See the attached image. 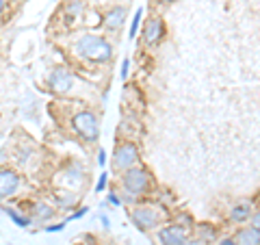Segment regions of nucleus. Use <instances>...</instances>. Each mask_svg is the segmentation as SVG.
I'll use <instances>...</instances> for the list:
<instances>
[{"instance_id": "6ab92c4d", "label": "nucleus", "mask_w": 260, "mask_h": 245, "mask_svg": "<svg viewBox=\"0 0 260 245\" xmlns=\"http://www.w3.org/2000/svg\"><path fill=\"white\" fill-rule=\"evenodd\" d=\"M107 185H109V174L102 171L100 178H98V185H95V193H102L104 189H107Z\"/></svg>"}, {"instance_id": "0eeeda50", "label": "nucleus", "mask_w": 260, "mask_h": 245, "mask_svg": "<svg viewBox=\"0 0 260 245\" xmlns=\"http://www.w3.org/2000/svg\"><path fill=\"white\" fill-rule=\"evenodd\" d=\"M22 187V178L15 169L11 167H0V200L11 198L20 191Z\"/></svg>"}, {"instance_id": "bb28decb", "label": "nucleus", "mask_w": 260, "mask_h": 245, "mask_svg": "<svg viewBox=\"0 0 260 245\" xmlns=\"http://www.w3.org/2000/svg\"><path fill=\"white\" fill-rule=\"evenodd\" d=\"M217 245H237V241H234V236H223L217 241Z\"/></svg>"}, {"instance_id": "7c9ffc66", "label": "nucleus", "mask_w": 260, "mask_h": 245, "mask_svg": "<svg viewBox=\"0 0 260 245\" xmlns=\"http://www.w3.org/2000/svg\"><path fill=\"white\" fill-rule=\"evenodd\" d=\"M0 202H3V200H0Z\"/></svg>"}, {"instance_id": "1a4fd4ad", "label": "nucleus", "mask_w": 260, "mask_h": 245, "mask_svg": "<svg viewBox=\"0 0 260 245\" xmlns=\"http://www.w3.org/2000/svg\"><path fill=\"white\" fill-rule=\"evenodd\" d=\"M128 20V9L124 5H113L111 9L104 13V18H102V24L107 26V30L111 33H119L121 28H124V24Z\"/></svg>"}, {"instance_id": "5701e85b", "label": "nucleus", "mask_w": 260, "mask_h": 245, "mask_svg": "<svg viewBox=\"0 0 260 245\" xmlns=\"http://www.w3.org/2000/svg\"><path fill=\"white\" fill-rule=\"evenodd\" d=\"M109 204H113V206H121L124 202H121V195L119 193L113 191V193H109Z\"/></svg>"}, {"instance_id": "a211bd4d", "label": "nucleus", "mask_w": 260, "mask_h": 245, "mask_svg": "<svg viewBox=\"0 0 260 245\" xmlns=\"http://www.w3.org/2000/svg\"><path fill=\"white\" fill-rule=\"evenodd\" d=\"M141 20H143V9L139 7L133 15V22H130V39L137 37V33H139V28H141Z\"/></svg>"}, {"instance_id": "20e7f679", "label": "nucleus", "mask_w": 260, "mask_h": 245, "mask_svg": "<svg viewBox=\"0 0 260 245\" xmlns=\"http://www.w3.org/2000/svg\"><path fill=\"white\" fill-rule=\"evenodd\" d=\"M139 159H141V154H139L137 143L126 139V141H121L117 148L113 150V169H115L117 174H124L130 167L139 165Z\"/></svg>"}, {"instance_id": "a878e982", "label": "nucleus", "mask_w": 260, "mask_h": 245, "mask_svg": "<svg viewBox=\"0 0 260 245\" xmlns=\"http://www.w3.org/2000/svg\"><path fill=\"white\" fill-rule=\"evenodd\" d=\"M182 245H206V243L202 239H198V236H189V239H186Z\"/></svg>"}, {"instance_id": "2f4dec72", "label": "nucleus", "mask_w": 260, "mask_h": 245, "mask_svg": "<svg viewBox=\"0 0 260 245\" xmlns=\"http://www.w3.org/2000/svg\"><path fill=\"white\" fill-rule=\"evenodd\" d=\"M78 245H80V243H78Z\"/></svg>"}, {"instance_id": "7ed1b4c3", "label": "nucleus", "mask_w": 260, "mask_h": 245, "mask_svg": "<svg viewBox=\"0 0 260 245\" xmlns=\"http://www.w3.org/2000/svg\"><path fill=\"white\" fill-rule=\"evenodd\" d=\"M72 128L85 143H95L100 139V117L93 111L83 109L72 117Z\"/></svg>"}, {"instance_id": "9d476101", "label": "nucleus", "mask_w": 260, "mask_h": 245, "mask_svg": "<svg viewBox=\"0 0 260 245\" xmlns=\"http://www.w3.org/2000/svg\"><path fill=\"white\" fill-rule=\"evenodd\" d=\"M162 35H165V24L158 15H154V18H148L145 22V28H143V42L145 46H156Z\"/></svg>"}, {"instance_id": "c85d7f7f", "label": "nucleus", "mask_w": 260, "mask_h": 245, "mask_svg": "<svg viewBox=\"0 0 260 245\" xmlns=\"http://www.w3.org/2000/svg\"><path fill=\"white\" fill-rule=\"evenodd\" d=\"M7 3H9V0H0V13L7 9Z\"/></svg>"}, {"instance_id": "aec40b11", "label": "nucleus", "mask_w": 260, "mask_h": 245, "mask_svg": "<svg viewBox=\"0 0 260 245\" xmlns=\"http://www.w3.org/2000/svg\"><path fill=\"white\" fill-rule=\"evenodd\" d=\"M87 210H89L87 206H80L78 210H74V213H72L68 219H65V222H74V219H83V217L87 215Z\"/></svg>"}, {"instance_id": "ddd939ff", "label": "nucleus", "mask_w": 260, "mask_h": 245, "mask_svg": "<svg viewBox=\"0 0 260 245\" xmlns=\"http://www.w3.org/2000/svg\"><path fill=\"white\" fill-rule=\"evenodd\" d=\"M234 241L237 245H260V232L256 228H239L237 232H234Z\"/></svg>"}, {"instance_id": "f3484780", "label": "nucleus", "mask_w": 260, "mask_h": 245, "mask_svg": "<svg viewBox=\"0 0 260 245\" xmlns=\"http://www.w3.org/2000/svg\"><path fill=\"white\" fill-rule=\"evenodd\" d=\"M198 239H202L206 245L210 241H217V228H213V226H200L198 228Z\"/></svg>"}, {"instance_id": "423d86ee", "label": "nucleus", "mask_w": 260, "mask_h": 245, "mask_svg": "<svg viewBox=\"0 0 260 245\" xmlns=\"http://www.w3.org/2000/svg\"><path fill=\"white\" fill-rule=\"evenodd\" d=\"M46 85L52 89L54 94H70V89L74 87V74L68 68H54L46 78Z\"/></svg>"}, {"instance_id": "4468645a", "label": "nucleus", "mask_w": 260, "mask_h": 245, "mask_svg": "<svg viewBox=\"0 0 260 245\" xmlns=\"http://www.w3.org/2000/svg\"><path fill=\"white\" fill-rule=\"evenodd\" d=\"M63 11H65V15L70 18V22H72V20H78L80 15H83V11H85V3H83V0H68Z\"/></svg>"}, {"instance_id": "cd10ccee", "label": "nucleus", "mask_w": 260, "mask_h": 245, "mask_svg": "<svg viewBox=\"0 0 260 245\" xmlns=\"http://www.w3.org/2000/svg\"><path fill=\"white\" fill-rule=\"evenodd\" d=\"M100 222H102L104 228H109V226H111V222H109V217H107V215H100Z\"/></svg>"}, {"instance_id": "2eb2a0df", "label": "nucleus", "mask_w": 260, "mask_h": 245, "mask_svg": "<svg viewBox=\"0 0 260 245\" xmlns=\"http://www.w3.org/2000/svg\"><path fill=\"white\" fill-rule=\"evenodd\" d=\"M5 213H7V217L11 219V222L18 226V228H28L30 224H32V219L28 217V215H22V213H18V208H11V206H7L5 208Z\"/></svg>"}, {"instance_id": "b1692460", "label": "nucleus", "mask_w": 260, "mask_h": 245, "mask_svg": "<svg viewBox=\"0 0 260 245\" xmlns=\"http://www.w3.org/2000/svg\"><path fill=\"white\" fill-rule=\"evenodd\" d=\"M107 163H109L107 150H102V148H100V152H98V165H100V167H104V165H107Z\"/></svg>"}, {"instance_id": "4be33fe9", "label": "nucleus", "mask_w": 260, "mask_h": 245, "mask_svg": "<svg viewBox=\"0 0 260 245\" xmlns=\"http://www.w3.org/2000/svg\"><path fill=\"white\" fill-rule=\"evenodd\" d=\"M249 226L251 228H256V230L260 232V210H254V213H251V217H249Z\"/></svg>"}, {"instance_id": "c756f323", "label": "nucleus", "mask_w": 260, "mask_h": 245, "mask_svg": "<svg viewBox=\"0 0 260 245\" xmlns=\"http://www.w3.org/2000/svg\"><path fill=\"white\" fill-rule=\"evenodd\" d=\"M160 3H169V0H160Z\"/></svg>"}, {"instance_id": "dca6fc26", "label": "nucleus", "mask_w": 260, "mask_h": 245, "mask_svg": "<svg viewBox=\"0 0 260 245\" xmlns=\"http://www.w3.org/2000/svg\"><path fill=\"white\" fill-rule=\"evenodd\" d=\"M85 178V171H83V167L78 165V163H72V165H68V169H65V180H70L72 185H78L80 180Z\"/></svg>"}, {"instance_id": "6e6552de", "label": "nucleus", "mask_w": 260, "mask_h": 245, "mask_svg": "<svg viewBox=\"0 0 260 245\" xmlns=\"http://www.w3.org/2000/svg\"><path fill=\"white\" fill-rule=\"evenodd\" d=\"M158 243L160 245H182L186 239H189V230L178 224H169V226H162L158 228Z\"/></svg>"}, {"instance_id": "f257e3e1", "label": "nucleus", "mask_w": 260, "mask_h": 245, "mask_svg": "<svg viewBox=\"0 0 260 245\" xmlns=\"http://www.w3.org/2000/svg\"><path fill=\"white\" fill-rule=\"evenodd\" d=\"M74 54L95 65H104L113 59L115 48H113V44L107 37L95 35V33H85L74 42Z\"/></svg>"}, {"instance_id": "393cba45", "label": "nucleus", "mask_w": 260, "mask_h": 245, "mask_svg": "<svg viewBox=\"0 0 260 245\" xmlns=\"http://www.w3.org/2000/svg\"><path fill=\"white\" fill-rule=\"evenodd\" d=\"M128 72H130V59H124L121 61V78H128Z\"/></svg>"}, {"instance_id": "412c9836", "label": "nucleus", "mask_w": 260, "mask_h": 245, "mask_svg": "<svg viewBox=\"0 0 260 245\" xmlns=\"http://www.w3.org/2000/svg\"><path fill=\"white\" fill-rule=\"evenodd\" d=\"M65 226H68V222H61V224H50V226H46L44 230H46V232H50V234H54V232H61V230H65Z\"/></svg>"}, {"instance_id": "39448f33", "label": "nucleus", "mask_w": 260, "mask_h": 245, "mask_svg": "<svg viewBox=\"0 0 260 245\" xmlns=\"http://www.w3.org/2000/svg\"><path fill=\"white\" fill-rule=\"evenodd\" d=\"M128 217L141 232H150V230H156L162 224V215L158 208L154 206H135L128 210Z\"/></svg>"}, {"instance_id": "9b49d317", "label": "nucleus", "mask_w": 260, "mask_h": 245, "mask_svg": "<svg viewBox=\"0 0 260 245\" xmlns=\"http://www.w3.org/2000/svg\"><path fill=\"white\" fill-rule=\"evenodd\" d=\"M251 213H254V204H251L249 200H241L230 208L228 219H230L232 224H245V222H249Z\"/></svg>"}, {"instance_id": "f03ea898", "label": "nucleus", "mask_w": 260, "mask_h": 245, "mask_svg": "<svg viewBox=\"0 0 260 245\" xmlns=\"http://www.w3.org/2000/svg\"><path fill=\"white\" fill-rule=\"evenodd\" d=\"M119 185H121V193H124V198H121V202H137L139 198H143V195H148L150 187H152V176L150 171L141 167V165H135L130 167L128 171H124L119 178Z\"/></svg>"}, {"instance_id": "f8f14e48", "label": "nucleus", "mask_w": 260, "mask_h": 245, "mask_svg": "<svg viewBox=\"0 0 260 245\" xmlns=\"http://www.w3.org/2000/svg\"><path fill=\"white\" fill-rule=\"evenodd\" d=\"M54 215H56V208L50 206V204L44 202V200H39V202H35V204L30 206V219H32V222L48 224Z\"/></svg>"}]
</instances>
